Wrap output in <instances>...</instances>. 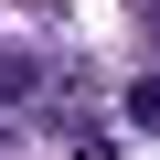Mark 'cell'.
Wrapping results in <instances>:
<instances>
[{"label": "cell", "mask_w": 160, "mask_h": 160, "mask_svg": "<svg viewBox=\"0 0 160 160\" xmlns=\"http://www.w3.org/2000/svg\"><path fill=\"white\" fill-rule=\"evenodd\" d=\"M128 118H149V128H160V86H139V96H128Z\"/></svg>", "instance_id": "obj_1"}, {"label": "cell", "mask_w": 160, "mask_h": 160, "mask_svg": "<svg viewBox=\"0 0 160 160\" xmlns=\"http://www.w3.org/2000/svg\"><path fill=\"white\" fill-rule=\"evenodd\" d=\"M0 149H11V139H0Z\"/></svg>", "instance_id": "obj_2"}]
</instances>
